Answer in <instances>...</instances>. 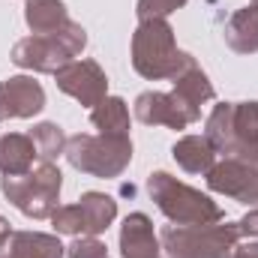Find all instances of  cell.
<instances>
[{
    "label": "cell",
    "instance_id": "cell-1",
    "mask_svg": "<svg viewBox=\"0 0 258 258\" xmlns=\"http://www.w3.org/2000/svg\"><path fill=\"white\" fill-rule=\"evenodd\" d=\"M150 195H156L159 207L177 222H201L204 225V219H219V210L204 195L192 192L186 186H177L168 174L150 177Z\"/></svg>",
    "mask_w": 258,
    "mask_h": 258
},
{
    "label": "cell",
    "instance_id": "cell-2",
    "mask_svg": "<svg viewBox=\"0 0 258 258\" xmlns=\"http://www.w3.org/2000/svg\"><path fill=\"white\" fill-rule=\"evenodd\" d=\"M147 54H153V57H150L147 63H141L138 69H141L144 75H150V78L168 75V72L177 75V66L189 63L186 54H177V51H174V45H171V30H168V24H162V21L144 24V27L138 30V36H135V63L144 60Z\"/></svg>",
    "mask_w": 258,
    "mask_h": 258
},
{
    "label": "cell",
    "instance_id": "cell-3",
    "mask_svg": "<svg viewBox=\"0 0 258 258\" xmlns=\"http://www.w3.org/2000/svg\"><path fill=\"white\" fill-rule=\"evenodd\" d=\"M42 108V90L30 78H12L0 87V117H24Z\"/></svg>",
    "mask_w": 258,
    "mask_h": 258
},
{
    "label": "cell",
    "instance_id": "cell-4",
    "mask_svg": "<svg viewBox=\"0 0 258 258\" xmlns=\"http://www.w3.org/2000/svg\"><path fill=\"white\" fill-rule=\"evenodd\" d=\"M57 81H60V87H63L66 93H72V96H78L81 102H96L99 96H102V90H105V78L99 75V69L93 63H81V66H69L63 69L60 75H57Z\"/></svg>",
    "mask_w": 258,
    "mask_h": 258
},
{
    "label": "cell",
    "instance_id": "cell-5",
    "mask_svg": "<svg viewBox=\"0 0 258 258\" xmlns=\"http://www.w3.org/2000/svg\"><path fill=\"white\" fill-rule=\"evenodd\" d=\"M246 183H249V195H246V201L258 204V177L255 174H249L246 168L228 162V165H219V168L210 174V186H213V189L231 192V195H237V198L243 195V186H246Z\"/></svg>",
    "mask_w": 258,
    "mask_h": 258
},
{
    "label": "cell",
    "instance_id": "cell-6",
    "mask_svg": "<svg viewBox=\"0 0 258 258\" xmlns=\"http://www.w3.org/2000/svg\"><path fill=\"white\" fill-rule=\"evenodd\" d=\"M123 255L126 258H156L153 231H150V225H147L144 216L126 219V228H123Z\"/></svg>",
    "mask_w": 258,
    "mask_h": 258
},
{
    "label": "cell",
    "instance_id": "cell-7",
    "mask_svg": "<svg viewBox=\"0 0 258 258\" xmlns=\"http://www.w3.org/2000/svg\"><path fill=\"white\" fill-rule=\"evenodd\" d=\"M177 99L171 96V99H165V96H153V93H147V96H141L138 99V117L144 120V123H171V126H183L186 123V117L183 114H177V105H174Z\"/></svg>",
    "mask_w": 258,
    "mask_h": 258
},
{
    "label": "cell",
    "instance_id": "cell-8",
    "mask_svg": "<svg viewBox=\"0 0 258 258\" xmlns=\"http://www.w3.org/2000/svg\"><path fill=\"white\" fill-rule=\"evenodd\" d=\"M30 144H27V138H21V135H6V138H0V168L3 171H9V174H15V171H24L27 168V162H30Z\"/></svg>",
    "mask_w": 258,
    "mask_h": 258
},
{
    "label": "cell",
    "instance_id": "cell-9",
    "mask_svg": "<svg viewBox=\"0 0 258 258\" xmlns=\"http://www.w3.org/2000/svg\"><path fill=\"white\" fill-rule=\"evenodd\" d=\"M174 156L189 168V171H201L210 165V150L201 138H183L177 147H174Z\"/></svg>",
    "mask_w": 258,
    "mask_h": 258
},
{
    "label": "cell",
    "instance_id": "cell-10",
    "mask_svg": "<svg viewBox=\"0 0 258 258\" xmlns=\"http://www.w3.org/2000/svg\"><path fill=\"white\" fill-rule=\"evenodd\" d=\"M27 18L36 30H51V27L63 24V6L54 3V0H33Z\"/></svg>",
    "mask_w": 258,
    "mask_h": 258
},
{
    "label": "cell",
    "instance_id": "cell-11",
    "mask_svg": "<svg viewBox=\"0 0 258 258\" xmlns=\"http://www.w3.org/2000/svg\"><path fill=\"white\" fill-rule=\"evenodd\" d=\"M105 108H99L96 114H93V120H96V126H102V132H108L111 138L117 135L120 138V132L126 129V108H123V102L120 99H108V102H102Z\"/></svg>",
    "mask_w": 258,
    "mask_h": 258
},
{
    "label": "cell",
    "instance_id": "cell-12",
    "mask_svg": "<svg viewBox=\"0 0 258 258\" xmlns=\"http://www.w3.org/2000/svg\"><path fill=\"white\" fill-rule=\"evenodd\" d=\"M36 141H39V150H42L45 156H54V153L60 150V144H63V135H60L57 126L45 123V126L36 129Z\"/></svg>",
    "mask_w": 258,
    "mask_h": 258
},
{
    "label": "cell",
    "instance_id": "cell-13",
    "mask_svg": "<svg viewBox=\"0 0 258 258\" xmlns=\"http://www.w3.org/2000/svg\"><path fill=\"white\" fill-rule=\"evenodd\" d=\"M177 3H183V0H141V15H144V18H150V15H165V12H171Z\"/></svg>",
    "mask_w": 258,
    "mask_h": 258
}]
</instances>
